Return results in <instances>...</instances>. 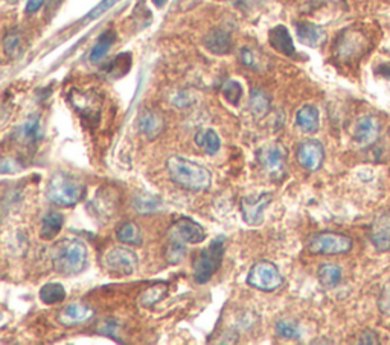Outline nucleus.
Instances as JSON below:
<instances>
[{"instance_id": "obj_1", "label": "nucleus", "mask_w": 390, "mask_h": 345, "mask_svg": "<svg viewBox=\"0 0 390 345\" xmlns=\"http://www.w3.org/2000/svg\"><path fill=\"white\" fill-rule=\"evenodd\" d=\"M49 255L55 272H58L60 276L72 277L81 274L87 268L89 250L83 240L66 237L52 245Z\"/></svg>"}, {"instance_id": "obj_2", "label": "nucleus", "mask_w": 390, "mask_h": 345, "mask_svg": "<svg viewBox=\"0 0 390 345\" xmlns=\"http://www.w3.org/2000/svg\"><path fill=\"white\" fill-rule=\"evenodd\" d=\"M166 171L177 186L189 192L208 190L212 184L209 169L180 155H171L166 160Z\"/></svg>"}, {"instance_id": "obj_3", "label": "nucleus", "mask_w": 390, "mask_h": 345, "mask_svg": "<svg viewBox=\"0 0 390 345\" xmlns=\"http://www.w3.org/2000/svg\"><path fill=\"white\" fill-rule=\"evenodd\" d=\"M84 194V183L67 172H55L47 183V199L58 207L76 205L83 199Z\"/></svg>"}, {"instance_id": "obj_4", "label": "nucleus", "mask_w": 390, "mask_h": 345, "mask_svg": "<svg viewBox=\"0 0 390 345\" xmlns=\"http://www.w3.org/2000/svg\"><path fill=\"white\" fill-rule=\"evenodd\" d=\"M225 251L226 239L225 236H218L212 240L208 248L202 250L200 254L194 259V280L198 285L208 283L209 280L217 274L221 267Z\"/></svg>"}, {"instance_id": "obj_5", "label": "nucleus", "mask_w": 390, "mask_h": 345, "mask_svg": "<svg viewBox=\"0 0 390 345\" xmlns=\"http://www.w3.org/2000/svg\"><path fill=\"white\" fill-rule=\"evenodd\" d=\"M352 239L341 233L322 231L311 236L307 244V250L314 255H339L351 251Z\"/></svg>"}, {"instance_id": "obj_6", "label": "nucleus", "mask_w": 390, "mask_h": 345, "mask_svg": "<svg viewBox=\"0 0 390 345\" xmlns=\"http://www.w3.org/2000/svg\"><path fill=\"white\" fill-rule=\"evenodd\" d=\"M284 283L279 268L273 262L261 260L250 268L247 274V285L262 292H275Z\"/></svg>"}, {"instance_id": "obj_7", "label": "nucleus", "mask_w": 390, "mask_h": 345, "mask_svg": "<svg viewBox=\"0 0 390 345\" xmlns=\"http://www.w3.org/2000/svg\"><path fill=\"white\" fill-rule=\"evenodd\" d=\"M138 255L127 246H113L102 255V267L108 272L117 277L131 276L138 268Z\"/></svg>"}, {"instance_id": "obj_8", "label": "nucleus", "mask_w": 390, "mask_h": 345, "mask_svg": "<svg viewBox=\"0 0 390 345\" xmlns=\"http://www.w3.org/2000/svg\"><path fill=\"white\" fill-rule=\"evenodd\" d=\"M258 162L273 180L284 178L286 169V149L279 143H270L258 151Z\"/></svg>"}, {"instance_id": "obj_9", "label": "nucleus", "mask_w": 390, "mask_h": 345, "mask_svg": "<svg viewBox=\"0 0 390 345\" xmlns=\"http://www.w3.org/2000/svg\"><path fill=\"white\" fill-rule=\"evenodd\" d=\"M366 46H368V42H366L361 32L346 29L343 34L339 35L336 44H334V52H336V57L340 61L351 62L361 57L366 51Z\"/></svg>"}, {"instance_id": "obj_10", "label": "nucleus", "mask_w": 390, "mask_h": 345, "mask_svg": "<svg viewBox=\"0 0 390 345\" xmlns=\"http://www.w3.org/2000/svg\"><path fill=\"white\" fill-rule=\"evenodd\" d=\"M273 195L270 192H258V194H250L241 198V214L244 222L247 226L258 227L264 222V212L272 203Z\"/></svg>"}, {"instance_id": "obj_11", "label": "nucleus", "mask_w": 390, "mask_h": 345, "mask_svg": "<svg viewBox=\"0 0 390 345\" xmlns=\"http://www.w3.org/2000/svg\"><path fill=\"white\" fill-rule=\"evenodd\" d=\"M70 102H72V106H74V108L86 120H92V122H97V120H99L101 98L97 92L72 90Z\"/></svg>"}, {"instance_id": "obj_12", "label": "nucleus", "mask_w": 390, "mask_h": 345, "mask_svg": "<svg viewBox=\"0 0 390 345\" xmlns=\"http://www.w3.org/2000/svg\"><path fill=\"white\" fill-rule=\"evenodd\" d=\"M296 160L305 171L309 172L319 171L325 160L323 144L319 140L302 142L296 151Z\"/></svg>"}, {"instance_id": "obj_13", "label": "nucleus", "mask_w": 390, "mask_h": 345, "mask_svg": "<svg viewBox=\"0 0 390 345\" xmlns=\"http://www.w3.org/2000/svg\"><path fill=\"white\" fill-rule=\"evenodd\" d=\"M171 237L183 240L185 244H202L206 239L204 228L189 216H180V218L172 224Z\"/></svg>"}, {"instance_id": "obj_14", "label": "nucleus", "mask_w": 390, "mask_h": 345, "mask_svg": "<svg viewBox=\"0 0 390 345\" xmlns=\"http://www.w3.org/2000/svg\"><path fill=\"white\" fill-rule=\"evenodd\" d=\"M380 120L373 116H363L357 120L354 128V142L360 148H369L380 137Z\"/></svg>"}, {"instance_id": "obj_15", "label": "nucleus", "mask_w": 390, "mask_h": 345, "mask_svg": "<svg viewBox=\"0 0 390 345\" xmlns=\"http://www.w3.org/2000/svg\"><path fill=\"white\" fill-rule=\"evenodd\" d=\"M138 128L143 137L153 142L165 133L166 120L156 110H143L138 119Z\"/></svg>"}, {"instance_id": "obj_16", "label": "nucleus", "mask_w": 390, "mask_h": 345, "mask_svg": "<svg viewBox=\"0 0 390 345\" xmlns=\"http://www.w3.org/2000/svg\"><path fill=\"white\" fill-rule=\"evenodd\" d=\"M95 317V310L84 303H70L67 306L63 308L58 315L57 321L65 327H76L79 324H84L87 321H90Z\"/></svg>"}, {"instance_id": "obj_17", "label": "nucleus", "mask_w": 390, "mask_h": 345, "mask_svg": "<svg viewBox=\"0 0 390 345\" xmlns=\"http://www.w3.org/2000/svg\"><path fill=\"white\" fill-rule=\"evenodd\" d=\"M268 44L272 46L276 52L285 55V57H294V55H296V47H294L293 37L290 31L284 25H277L270 29Z\"/></svg>"}, {"instance_id": "obj_18", "label": "nucleus", "mask_w": 390, "mask_h": 345, "mask_svg": "<svg viewBox=\"0 0 390 345\" xmlns=\"http://www.w3.org/2000/svg\"><path fill=\"white\" fill-rule=\"evenodd\" d=\"M296 35L302 44L309 47H319L326 42L325 29L311 22L296 23Z\"/></svg>"}, {"instance_id": "obj_19", "label": "nucleus", "mask_w": 390, "mask_h": 345, "mask_svg": "<svg viewBox=\"0 0 390 345\" xmlns=\"http://www.w3.org/2000/svg\"><path fill=\"white\" fill-rule=\"evenodd\" d=\"M204 47L215 55H227L232 51V37L226 29L217 28L204 38Z\"/></svg>"}, {"instance_id": "obj_20", "label": "nucleus", "mask_w": 390, "mask_h": 345, "mask_svg": "<svg viewBox=\"0 0 390 345\" xmlns=\"http://www.w3.org/2000/svg\"><path fill=\"white\" fill-rule=\"evenodd\" d=\"M296 125L302 133L314 134L319 131L320 126V115L319 110L314 106H304L298 110L296 113Z\"/></svg>"}, {"instance_id": "obj_21", "label": "nucleus", "mask_w": 390, "mask_h": 345, "mask_svg": "<svg viewBox=\"0 0 390 345\" xmlns=\"http://www.w3.org/2000/svg\"><path fill=\"white\" fill-rule=\"evenodd\" d=\"M371 239L373 246L378 251H389L390 250V219L380 218L373 224L371 231Z\"/></svg>"}, {"instance_id": "obj_22", "label": "nucleus", "mask_w": 390, "mask_h": 345, "mask_svg": "<svg viewBox=\"0 0 390 345\" xmlns=\"http://www.w3.org/2000/svg\"><path fill=\"white\" fill-rule=\"evenodd\" d=\"M116 239L122 245H130V246H140L142 245V231L136 222L127 221L119 226L116 230Z\"/></svg>"}, {"instance_id": "obj_23", "label": "nucleus", "mask_w": 390, "mask_h": 345, "mask_svg": "<svg viewBox=\"0 0 390 345\" xmlns=\"http://www.w3.org/2000/svg\"><path fill=\"white\" fill-rule=\"evenodd\" d=\"M65 224V216L60 212H47L42 219V228H40V236L44 240H51L58 235Z\"/></svg>"}, {"instance_id": "obj_24", "label": "nucleus", "mask_w": 390, "mask_h": 345, "mask_svg": "<svg viewBox=\"0 0 390 345\" xmlns=\"http://www.w3.org/2000/svg\"><path fill=\"white\" fill-rule=\"evenodd\" d=\"M195 143L198 148H202L206 154L215 155L221 148L220 135L213 130H202L195 134Z\"/></svg>"}, {"instance_id": "obj_25", "label": "nucleus", "mask_w": 390, "mask_h": 345, "mask_svg": "<svg viewBox=\"0 0 390 345\" xmlns=\"http://www.w3.org/2000/svg\"><path fill=\"white\" fill-rule=\"evenodd\" d=\"M168 283H154L142 292L139 303L142 308H153L154 304L162 301L168 295Z\"/></svg>"}, {"instance_id": "obj_26", "label": "nucleus", "mask_w": 390, "mask_h": 345, "mask_svg": "<svg viewBox=\"0 0 390 345\" xmlns=\"http://www.w3.org/2000/svg\"><path fill=\"white\" fill-rule=\"evenodd\" d=\"M66 287L58 282H51L42 286L38 292L40 300L44 304H58L66 300Z\"/></svg>"}, {"instance_id": "obj_27", "label": "nucleus", "mask_w": 390, "mask_h": 345, "mask_svg": "<svg viewBox=\"0 0 390 345\" xmlns=\"http://www.w3.org/2000/svg\"><path fill=\"white\" fill-rule=\"evenodd\" d=\"M319 282L325 287H336L341 282V268L334 263H323L317 271Z\"/></svg>"}, {"instance_id": "obj_28", "label": "nucleus", "mask_w": 390, "mask_h": 345, "mask_svg": "<svg viewBox=\"0 0 390 345\" xmlns=\"http://www.w3.org/2000/svg\"><path fill=\"white\" fill-rule=\"evenodd\" d=\"M249 108L254 117H264L270 110L268 94L261 88H253L249 99Z\"/></svg>"}, {"instance_id": "obj_29", "label": "nucleus", "mask_w": 390, "mask_h": 345, "mask_svg": "<svg viewBox=\"0 0 390 345\" xmlns=\"http://www.w3.org/2000/svg\"><path fill=\"white\" fill-rule=\"evenodd\" d=\"M115 40H116V34L113 31H106L104 34H102L99 38H98V42L97 44L93 46V49L89 55V58L92 62H99L102 58L106 57L107 52L110 51V47L113 46L115 43Z\"/></svg>"}, {"instance_id": "obj_30", "label": "nucleus", "mask_w": 390, "mask_h": 345, "mask_svg": "<svg viewBox=\"0 0 390 345\" xmlns=\"http://www.w3.org/2000/svg\"><path fill=\"white\" fill-rule=\"evenodd\" d=\"M19 135H20L22 142H26V143H33V142L38 140L40 135H42V128H40V119L37 116H31L26 120V122L20 126Z\"/></svg>"}, {"instance_id": "obj_31", "label": "nucleus", "mask_w": 390, "mask_h": 345, "mask_svg": "<svg viewBox=\"0 0 390 345\" xmlns=\"http://www.w3.org/2000/svg\"><path fill=\"white\" fill-rule=\"evenodd\" d=\"M186 254V246L185 242L180 239L171 237V240L168 242L165 248V259L171 264H179L183 259H185Z\"/></svg>"}, {"instance_id": "obj_32", "label": "nucleus", "mask_w": 390, "mask_h": 345, "mask_svg": "<svg viewBox=\"0 0 390 345\" xmlns=\"http://www.w3.org/2000/svg\"><path fill=\"white\" fill-rule=\"evenodd\" d=\"M22 35L19 31H10L3 37V51L10 58L17 57L22 52Z\"/></svg>"}, {"instance_id": "obj_33", "label": "nucleus", "mask_w": 390, "mask_h": 345, "mask_svg": "<svg viewBox=\"0 0 390 345\" xmlns=\"http://www.w3.org/2000/svg\"><path fill=\"white\" fill-rule=\"evenodd\" d=\"M276 333L277 336H281L282 339L293 341L300 338V330L296 324H293L291 321L281 319L276 323Z\"/></svg>"}, {"instance_id": "obj_34", "label": "nucleus", "mask_w": 390, "mask_h": 345, "mask_svg": "<svg viewBox=\"0 0 390 345\" xmlns=\"http://www.w3.org/2000/svg\"><path fill=\"white\" fill-rule=\"evenodd\" d=\"M221 93L229 103L238 106L243 98V87L238 81H227L225 85H222Z\"/></svg>"}, {"instance_id": "obj_35", "label": "nucleus", "mask_w": 390, "mask_h": 345, "mask_svg": "<svg viewBox=\"0 0 390 345\" xmlns=\"http://www.w3.org/2000/svg\"><path fill=\"white\" fill-rule=\"evenodd\" d=\"M240 61H241L243 66L253 69V70H259L261 64H262L259 55L254 52L253 49H250V47H241Z\"/></svg>"}, {"instance_id": "obj_36", "label": "nucleus", "mask_w": 390, "mask_h": 345, "mask_svg": "<svg viewBox=\"0 0 390 345\" xmlns=\"http://www.w3.org/2000/svg\"><path fill=\"white\" fill-rule=\"evenodd\" d=\"M119 328H121V324L117 323L116 319L113 318H107V319H102L101 323L97 327V333L99 335H104L107 338H113L117 339L119 336Z\"/></svg>"}, {"instance_id": "obj_37", "label": "nucleus", "mask_w": 390, "mask_h": 345, "mask_svg": "<svg viewBox=\"0 0 390 345\" xmlns=\"http://www.w3.org/2000/svg\"><path fill=\"white\" fill-rule=\"evenodd\" d=\"M378 309L381 314L390 317V278L384 283L378 296Z\"/></svg>"}, {"instance_id": "obj_38", "label": "nucleus", "mask_w": 390, "mask_h": 345, "mask_svg": "<svg viewBox=\"0 0 390 345\" xmlns=\"http://www.w3.org/2000/svg\"><path fill=\"white\" fill-rule=\"evenodd\" d=\"M358 341H360L361 344H380L377 333L372 332V330L361 332L360 336H358Z\"/></svg>"}, {"instance_id": "obj_39", "label": "nucleus", "mask_w": 390, "mask_h": 345, "mask_svg": "<svg viewBox=\"0 0 390 345\" xmlns=\"http://www.w3.org/2000/svg\"><path fill=\"white\" fill-rule=\"evenodd\" d=\"M46 2H47V0H28V2H26V12L28 14L37 12Z\"/></svg>"}, {"instance_id": "obj_40", "label": "nucleus", "mask_w": 390, "mask_h": 345, "mask_svg": "<svg viewBox=\"0 0 390 345\" xmlns=\"http://www.w3.org/2000/svg\"><path fill=\"white\" fill-rule=\"evenodd\" d=\"M378 74L390 79V64H383V66L378 67Z\"/></svg>"}, {"instance_id": "obj_41", "label": "nucleus", "mask_w": 390, "mask_h": 345, "mask_svg": "<svg viewBox=\"0 0 390 345\" xmlns=\"http://www.w3.org/2000/svg\"><path fill=\"white\" fill-rule=\"evenodd\" d=\"M61 0H47V10H52V8L57 6Z\"/></svg>"}, {"instance_id": "obj_42", "label": "nucleus", "mask_w": 390, "mask_h": 345, "mask_svg": "<svg viewBox=\"0 0 390 345\" xmlns=\"http://www.w3.org/2000/svg\"><path fill=\"white\" fill-rule=\"evenodd\" d=\"M153 2H154V5H156V6L162 8V6H165V3H166V2H168V0H153Z\"/></svg>"}, {"instance_id": "obj_43", "label": "nucleus", "mask_w": 390, "mask_h": 345, "mask_svg": "<svg viewBox=\"0 0 390 345\" xmlns=\"http://www.w3.org/2000/svg\"><path fill=\"white\" fill-rule=\"evenodd\" d=\"M244 2L247 5H258L259 2H262V0H244Z\"/></svg>"}]
</instances>
